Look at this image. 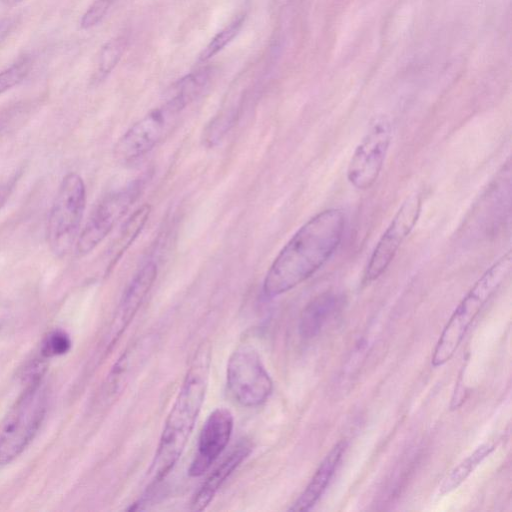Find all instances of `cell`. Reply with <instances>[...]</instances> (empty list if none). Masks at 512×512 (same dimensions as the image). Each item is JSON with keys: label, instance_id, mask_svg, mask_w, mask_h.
Here are the masks:
<instances>
[{"label": "cell", "instance_id": "6da1fadb", "mask_svg": "<svg viewBox=\"0 0 512 512\" xmlns=\"http://www.w3.org/2000/svg\"><path fill=\"white\" fill-rule=\"evenodd\" d=\"M341 209L323 210L305 222L280 250L270 265L263 292L276 297L310 278L335 253L344 234Z\"/></svg>", "mask_w": 512, "mask_h": 512}, {"label": "cell", "instance_id": "7a4b0ae2", "mask_svg": "<svg viewBox=\"0 0 512 512\" xmlns=\"http://www.w3.org/2000/svg\"><path fill=\"white\" fill-rule=\"evenodd\" d=\"M211 348L202 344L196 351L181 388L166 418L149 469L151 485L165 478L179 460L193 431L208 386Z\"/></svg>", "mask_w": 512, "mask_h": 512}, {"label": "cell", "instance_id": "3957f363", "mask_svg": "<svg viewBox=\"0 0 512 512\" xmlns=\"http://www.w3.org/2000/svg\"><path fill=\"white\" fill-rule=\"evenodd\" d=\"M512 265L507 252L475 282L453 311L433 351L431 364L439 367L448 362L460 346L471 324L491 296L506 279Z\"/></svg>", "mask_w": 512, "mask_h": 512}, {"label": "cell", "instance_id": "277c9868", "mask_svg": "<svg viewBox=\"0 0 512 512\" xmlns=\"http://www.w3.org/2000/svg\"><path fill=\"white\" fill-rule=\"evenodd\" d=\"M47 404L42 380L28 383L0 426V465L12 462L32 442L45 418Z\"/></svg>", "mask_w": 512, "mask_h": 512}, {"label": "cell", "instance_id": "5b68a950", "mask_svg": "<svg viewBox=\"0 0 512 512\" xmlns=\"http://www.w3.org/2000/svg\"><path fill=\"white\" fill-rule=\"evenodd\" d=\"M86 206V187L76 172L67 173L58 187L47 220V243L55 257H64L78 237Z\"/></svg>", "mask_w": 512, "mask_h": 512}, {"label": "cell", "instance_id": "8992f818", "mask_svg": "<svg viewBox=\"0 0 512 512\" xmlns=\"http://www.w3.org/2000/svg\"><path fill=\"white\" fill-rule=\"evenodd\" d=\"M186 106L182 100L171 96L162 106L135 122L116 142L114 159L126 165L149 153L170 133Z\"/></svg>", "mask_w": 512, "mask_h": 512}, {"label": "cell", "instance_id": "52a82bcc", "mask_svg": "<svg viewBox=\"0 0 512 512\" xmlns=\"http://www.w3.org/2000/svg\"><path fill=\"white\" fill-rule=\"evenodd\" d=\"M226 379L233 398L245 407L262 405L273 391L272 379L251 345H241L231 354Z\"/></svg>", "mask_w": 512, "mask_h": 512}, {"label": "cell", "instance_id": "ba28073f", "mask_svg": "<svg viewBox=\"0 0 512 512\" xmlns=\"http://www.w3.org/2000/svg\"><path fill=\"white\" fill-rule=\"evenodd\" d=\"M391 140L392 125L389 118L385 115L374 117L356 146L347 167V179L354 188L366 190L376 182Z\"/></svg>", "mask_w": 512, "mask_h": 512}, {"label": "cell", "instance_id": "9c48e42d", "mask_svg": "<svg viewBox=\"0 0 512 512\" xmlns=\"http://www.w3.org/2000/svg\"><path fill=\"white\" fill-rule=\"evenodd\" d=\"M142 187L143 179H136L102 198L78 234L75 242L77 255L89 254L106 238L136 201Z\"/></svg>", "mask_w": 512, "mask_h": 512}, {"label": "cell", "instance_id": "30bf717a", "mask_svg": "<svg viewBox=\"0 0 512 512\" xmlns=\"http://www.w3.org/2000/svg\"><path fill=\"white\" fill-rule=\"evenodd\" d=\"M421 208L422 198L419 193L409 195L402 202L368 260L364 271L365 282L376 280L386 271L417 223Z\"/></svg>", "mask_w": 512, "mask_h": 512}, {"label": "cell", "instance_id": "8fae6325", "mask_svg": "<svg viewBox=\"0 0 512 512\" xmlns=\"http://www.w3.org/2000/svg\"><path fill=\"white\" fill-rule=\"evenodd\" d=\"M234 419L230 410L220 407L207 417L198 438L197 451L188 473L203 475L226 448L233 431Z\"/></svg>", "mask_w": 512, "mask_h": 512}, {"label": "cell", "instance_id": "7c38bea8", "mask_svg": "<svg viewBox=\"0 0 512 512\" xmlns=\"http://www.w3.org/2000/svg\"><path fill=\"white\" fill-rule=\"evenodd\" d=\"M157 277V265L145 263L126 287L103 344L105 354L109 353L129 326Z\"/></svg>", "mask_w": 512, "mask_h": 512}, {"label": "cell", "instance_id": "4fadbf2b", "mask_svg": "<svg viewBox=\"0 0 512 512\" xmlns=\"http://www.w3.org/2000/svg\"><path fill=\"white\" fill-rule=\"evenodd\" d=\"M158 344L156 335H146L134 342L115 362L101 390L102 401L111 403L126 388L132 377L152 355Z\"/></svg>", "mask_w": 512, "mask_h": 512}, {"label": "cell", "instance_id": "5bb4252c", "mask_svg": "<svg viewBox=\"0 0 512 512\" xmlns=\"http://www.w3.org/2000/svg\"><path fill=\"white\" fill-rule=\"evenodd\" d=\"M251 450L250 442L247 440L240 441L194 494L190 503V509L193 511L206 509L227 478L248 457Z\"/></svg>", "mask_w": 512, "mask_h": 512}, {"label": "cell", "instance_id": "9a60e30c", "mask_svg": "<svg viewBox=\"0 0 512 512\" xmlns=\"http://www.w3.org/2000/svg\"><path fill=\"white\" fill-rule=\"evenodd\" d=\"M346 448L344 441L338 442L318 466L305 490L288 509L289 511H309L324 493Z\"/></svg>", "mask_w": 512, "mask_h": 512}, {"label": "cell", "instance_id": "2e32d148", "mask_svg": "<svg viewBox=\"0 0 512 512\" xmlns=\"http://www.w3.org/2000/svg\"><path fill=\"white\" fill-rule=\"evenodd\" d=\"M340 301L336 294L327 292L313 299L302 311L299 333L303 338L316 336L336 311Z\"/></svg>", "mask_w": 512, "mask_h": 512}, {"label": "cell", "instance_id": "e0dca14e", "mask_svg": "<svg viewBox=\"0 0 512 512\" xmlns=\"http://www.w3.org/2000/svg\"><path fill=\"white\" fill-rule=\"evenodd\" d=\"M151 211V205L143 204L139 208H137L125 221L113 245V257L110 263V267H113L115 264H117L119 259L126 252V250L136 240V238L146 225L150 217Z\"/></svg>", "mask_w": 512, "mask_h": 512}, {"label": "cell", "instance_id": "ac0fdd59", "mask_svg": "<svg viewBox=\"0 0 512 512\" xmlns=\"http://www.w3.org/2000/svg\"><path fill=\"white\" fill-rule=\"evenodd\" d=\"M494 443H485L478 447L471 455L457 465L443 480L439 487L441 495L455 490L461 485L473 470L494 450Z\"/></svg>", "mask_w": 512, "mask_h": 512}, {"label": "cell", "instance_id": "d6986e66", "mask_svg": "<svg viewBox=\"0 0 512 512\" xmlns=\"http://www.w3.org/2000/svg\"><path fill=\"white\" fill-rule=\"evenodd\" d=\"M127 47V39L124 36H117L101 48L97 68L94 74V81L100 82L104 80L115 68L120 61Z\"/></svg>", "mask_w": 512, "mask_h": 512}, {"label": "cell", "instance_id": "ffe728a7", "mask_svg": "<svg viewBox=\"0 0 512 512\" xmlns=\"http://www.w3.org/2000/svg\"><path fill=\"white\" fill-rule=\"evenodd\" d=\"M244 17L241 16L217 33L199 55L200 61H207L221 51L239 33Z\"/></svg>", "mask_w": 512, "mask_h": 512}, {"label": "cell", "instance_id": "44dd1931", "mask_svg": "<svg viewBox=\"0 0 512 512\" xmlns=\"http://www.w3.org/2000/svg\"><path fill=\"white\" fill-rule=\"evenodd\" d=\"M31 67V58L23 56L0 71V95L21 83L30 73Z\"/></svg>", "mask_w": 512, "mask_h": 512}, {"label": "cell", "instance_id": "7402d4cb", "mask_svg": "<svg viewBox=\"0 0 512 512\" xmlns=\"http://www.w3.org/2000/svg\"><path fill=\"white\" fill-rule=\"evenodd\" d=\"M70 348V337L62 330H53L43 339L40 352L43 358H51L67 353Z\"/></svg>", "mask_w": 512, "mask_h": 512}, {"label": "cell", "instance_id": "603a6c76", "mask_svg": "<svg viewBox=\"0 0 512 512\" xmlns=\"http://www.w3.org/2000/svg\"><path fill=\"white\" fill-rule=\"evenodd\" d=\"M112 0H94L80 20L82 29H90L102 21L107 14Z\"/></svg>", "mask_w": 512, "mask_h": 512}, {"label": "cell", "instance_id": "cb8c5ba5", "mask_svg": "<svg viewBox=\"0 0 512 512\" xmlns=\"http://www.w3.org/2000/svg\"><path fill=\"white\" fill-rule=\"evenodd\" d=\"M20 171L14 173L10 177H8L6 180L0 182V210L5 205L7 200L9 199L12 191L14 190V187L16 183L19 180L20 177Z\"/></svg>", "mask_w": 512, "mask_h": 512}, {"label": "cell", "instance_id": "d4e9b609", "mask_svg": "<svg viewBox=\"0 0 512 512\" xmlns=\"http://www.w3.org/2000/svg\"><path fill=\"white\" fill-rule=\"evenodd\" d=\"M24 0H0L1 3L7 5V6H14V5H17L21 2H23Z\"/></svg>", "mask_w": 512, "mask_h": 512}]
</instances>
